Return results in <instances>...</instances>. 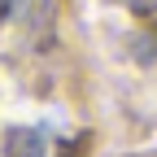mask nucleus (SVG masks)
Masks as SVG:
<instances>
[{"instance_id":"obj_1","label":"nucleus","mask_w":157,"mask_h":157,"mask_svg":"<svg viewBox=\"0 0 157 157\" xmlns=\"http://www.w3.org/2000/svg\"><path fill=\"white\" fill-rule=\"evenodd\" d=\"M22 148L26 157H44V131H13L9 135V153Z\"/></svg>"},{"instance_id":"obj_2","label":"nucleus","mask_w":157,"mask_h":157,"mask_svg":"<svg viewBox=\"0 0 157 157\" xmlns=\"http://www.w3.org/2000/svg\"><path fill=\"white\" fill-rule=\"evenodd\" d=\"M127 5H135V9H144V5H157V0H127Z\"/></svg>"},{"instance_id":"obj_3","label":"nucleus","mask_w":157,"mask_h":157,"mask_svg":"<svg viewBox=\"0 0 157 157\" xmlns=\"http://www.w3.org/2000/svg\"><path fill=\"white\" fill-rule=\"evenodd\" d=\"M131 157H157V148H148V153H131Z\"/></svg>"}]
</instances>
